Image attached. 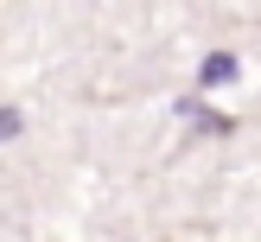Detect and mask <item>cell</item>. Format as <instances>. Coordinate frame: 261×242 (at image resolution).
Returning <instances> with one entry per match:
<instances>
[{"instance_id":"obj_1","label":"cell","mask_w":261,"mask_h":242,"mask_svg":"<svg viewBox=\"0 0 261 242\" xmlns=\"http://www.w3.org/2000/svg\"><path fill=\"white\" fill-rule=\"evenodd\" d=\"M229 76H236V58H229V51H211V58H204V76H198V83H204V89H217V83H229Z\"/></svg>"},{"instance_id":"obj_2","label":"cell","mask_w":261,"mask_h":242,"mask_svg":"<svg viewBox=\"0 0 261 242\" xmlns=\"http://www.w3.org/2000/svg\"><path fill=\"white\" fill-rule=\"evenodd\" d=\"M19 127H25V121H19V109H0V140H13Z\"/></svg>"}]
</instances>
